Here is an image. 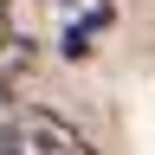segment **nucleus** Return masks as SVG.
Returning <instances> with one entry per match:
<instances>
[{
    "instance_id": "nucleus-3",
    "label": "nucleus",
    "mask_w": 155,
    "mask_h": 155,
    "mask_svg": "<svg viewBox=\"0 0 155 155\" xmlns=\"http://www.w3.org/2000/svg\"><path fill=\"white\" fill-rule=\"evenodd\" d=\"M13 45V0H0V52Z\"/></svg>"
},
{
    "instance_id": "nucleus-2",
    "label": "nucleus",
    "mask_w": 155,
    "mask_h": 155,
    "mask_svg": "<svg viewBox=\"0 0 155 155\" xmlns=\"http://www.w3.org/2000/svg\"><path fill=\"white\" fill-rule=\"evenodd\" d=\"M110 19H116V13H110V0H104V7H91V13H84V19H78V26H71V32H65V58H84V52H91V39H97V32H104V26H110Z\"/></svg>"
},
{
    "instance_id": "nucleus-1",
    "label": "nucleus",
    "mask_w": 155,
    "mask_h": 155,
    "mask_svg": "<svg viewBox=\"0 0 155 155\" xmlns=\"http://www.w3.org/2000/svg\"><path fill=\"white\" fill-rule=\"evenodd\" d=\"M0 155H97L84 142V129L58 110H39V104H19L7 110L0 123Z\"/></svg>"
}]
</instances>
